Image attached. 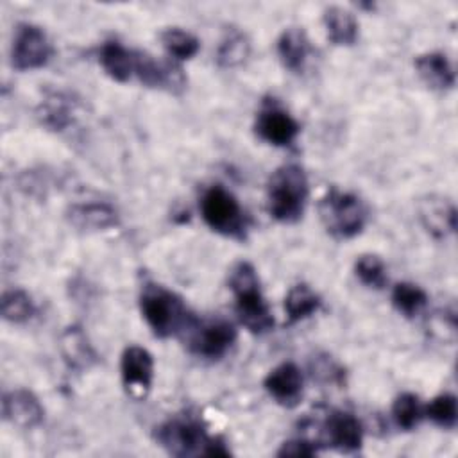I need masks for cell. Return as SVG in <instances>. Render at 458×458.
Here are the masks:
<instances>
[{
	"instance_id": "obj_1",
	"label": "cell",
	"mask_w": 458,
	"mask_h": 458,
	"mask_svg": "<svg viewBox=\"0 0 458 458\" xmlns=\"http://www.w3.org/2000/svg\"><path fill=\"white\" fill-rule=\"evenodd\" d=\"M154 438L172 456H229L231 451L220 437H211L200 420L174 417L159 424Z\"/></svg>"
},
{
	"instance_id": "obj_2",
	"label": "cell",
	"mask_w": 458,
	"mask_h": 458,
	"mask_svg": "<svg viewBox=\"0 0 458 458\" xmlns=\"http://www.w3.org/2000/svg\"><path fill=\"white\" fill-rule=\"evenodd\" d=\"M229 290L234 295L238 320L254 335L268 333L274 327V317L259 286V277L252 263L238 261L229 274Z\"/></svg>"
},
{
	"instance_id": "obj_3",
	"label": "cell",
	"mask_w": 458,
	"mask_h": 458,
	"mask_svg": "<svg viewBox=\"0 0 458 458\" xmlns=\"http://www.w3.org/2000/svg\"><path fill=\"white\" fill-rule=\"evenodd\" d=\"M308 177L299 165H283L268 179L267 209L281 224H295L302 218L308 202Z\"/></svg>"
},
{
	"instance_id": "obj_4",
	"label": "cell",
	"mask_w": 458,
	"mask_h": 458,
	"mask_svg": "<svg viewBox=\"0 0 458 458\" xmlns=\"http://www.w3.org/2000/svg\"><path fill=\"white\" fill-rule=\"evenodd\" d=\"M140 310L147 326L159 338L179 335L195 320L177 293L156 283H147L143 286Z\"/></svg>"
},
{
	"instance_id": "obj_5",
	"label": "cell",
	"mask_w": 458,
	"mask_h": 458,
	"mask_svg": "<svg viewBox=\"0 0 458 458\" xmlns=\"http://www.w3.org/2000/svg\"><path fill=\"white\" fill-rule=\"evenodd\" d=\"M318 213L327 233L340 240L358 236L365 229L369 216L367 206L358 195L338 188H331L320 199Z\"/></svg>"
},
{
	"instance_id": "obj_6",
	"label": "cell",
	"mask_w": 458,
	"mask_h": 458,
	"mask_svg": "<svg viewBox=\"0 0 458 458\" xmlns=\"http://www.w3.org/2000/svg\"><path fill=\"white\" fill-rule=\"evenodd\" d=\"M200 215L206 225L227 238L243 240L247 234V216L238 199L224 186H209L200 199Z\"/></svg>"
},
{
	"instance_id": "obj_7",
	"label": "cell",
	"mask_w": 458,
	"mask_h": 458,
	"mask_svg": "<svg viewBox=\"0 0 458 458\" xmlns=\"http://www.w3.org/2000/svg\"><path fill=\"white\" fill-rule=\"evenodd\" d=\"M190 333L188 347L190 351L202 360H220L224 358L236 342V329L225 318H209V320H193L186 329Z\"/></svg>"
},
{
	"instance_id": "obj_8",
	"label": "cell",
	"mask_w": 458,
	"mask_h": 458,
	"mask_svg": "<svg viewBox=\"0 0 458 458\" xmlns=\"http://www.w3.org/2000/svg\"><path fill=\"white\" fill-rule=\"evenodd\" d=\"M54 55L47 32L34 23H20L11 47V64L20 72L43 68Z\"/></svg>"
},
{
	"instance_id": "obj_9",
	"label": "cell",
	"mask_w": 458,
	"mask_h": 458,
	"mask_svg": "<svg viewBox=\"0 0 458 458\" xmlns=\"http://www.w3.org/2000/svg\"><path fill=\"white\" fill-rule=\"evenodd\" d=\"M134 77L148 88L181 93L186 88L182 68L175 61L156 59L147 52L134 50Z\"/></svg>"
},
{
	"instance_id": "obj_10",
	"label": "cell",
	"mask_w": 458,
	"mask_h": 458,
	"mask_svg": "<svg viewBox=\"0 0 458 458\" xmlns=\"http://www.w3.org/2000/svg\"><path fill=\"white\" fill-rule=\"evenodd\" d=\"M120 376L125 392L136 399L143 401L154 381V358L140 345H129L123 349L120 358Z\"/></svg>"
},
{
	"instance_id": "obj_11",
	"label": "cell",
	"mask_w": 458,
	"mask_h": 458,
	"mask_svg": "<svg viewBox=\"0 0 458 458\" xmlns=\"http://www.w3.org/2000/svg\"><path fill=\"white\" fill-rule=\"evenodd\" d=\"M254 131L263 141L274 147H288L297 140L301 125L279 104L268 102L258 113Z\"/></svg>"
},
{
	"instance_id": "obj_12",
	"label": "cell",
	"mask_w": 458,
	"mask_h": 458,
	"mask_svg": "<svg viewBox=\"0 0 458 458\" xmlns=\"http://www.w3.org/2000/svg\"><path fill=\"white\" fill-rule=\"evenodd\" d=\"M268 395L284 408H293L302 399L304 376L293 361H284L274 367L263 379Z\"/></svg>"
},
{
	"instance_id": "obj_13",
	"label": "cell",
	"mask_w": 458,
	"mask_h": 458,
	"mask_svg": "<svg viewBox=\"0 0 458 458\" xmlns=\"http://www.w3.org/2000/svg\"><path fill=\"white\" fill-rule=\"evenodd\" d=\"M2 417L20 429H32L45 419L39 399L27 388H14L2 397Z\"/></svg>"
},
{
	"instance_id": "obj_14",
	"label": "cell",
	"mask_w": 458,
	"mask_h": 458,
	"mask_svg": "<svg viewBox=\"0 0 458 458\" xmlns=\"http://www.w3.org/2000/svg\"><path fill=\"white\" fill-rule=\"evenodd\" d=\"M326 442L340 453H356L363 445V426L349 411L335 410L324 422Z\"/></svg>"
},
{
	"instance_id": "obj_15",
	"label": "cell",
	"mask_w": 458,
	"mask_h": 458,
	"mask_svg": "<svg viewBox=\"0 0 458 458\" xmlns=\"http://www.w3.org/2000/svg\"><path fill=\"white\" fill-rule=\"evenodd\" d=\"M419 218L424 229L438 240L447 238L456 231V208L440 195H429L419 202Z\"/></svg>"
},
{
	"instance_id": "obj_16",
	"label": "cell",
	"mask_w": 458,
	"mask_h": 458,
	"mask_svg": "<svg viewBox=\"0 0 458 458\" xmlns=\"http://www.w3.org/2000/svg\"><path fill=\"white\" fill-rule=\"evenodd\" d=\"M68 222L79 231L97 233L118 225V211L107 202H81L66 209Z\"/></svg>"
},
{
	"instance_id": "obj_17",
	"label": "cell",
	"mask_w": 458,
	"mask_h": 458,
	"mask_svg": "<svg viewBox=\"0 0 458 458\" xmlns=\"http://www.w3.org/2000/svg\"><path fill=\"white\" fill-rule=\"evenodd\" d=\"M59 351L64 363L77 372H84L98 361V356L81 326H70L63 331L59 338Z\"/></svg>"
},
{
	"instance_id": "obj_18",
	"label": "cell",
	"mask_w": 458,
	"mask_h": 458,
	"mask_svg": "<svg viewBox=\"0 0 458 458\" xmlns=\"http://www.w3.org/2000/svg\"><path fill=\"white\" fill-rule=\"evenodd\" d=\"M415 70L419 77L437 91L453 89L456 82L454 66L444 52H426L417 55Z\"/></svg>"
},
{
	"instance_id": "obj_19",
	"label": "cell",
	"mask_w": 458,
	"mask_h": 458,
	"mask_svg": "<svg viewBox=\"0 0 458 458\" xmlns=\"http://www.w3.org/2000/svg\"><path fill=\"white\" fill-rule=\"evenodd\" d=\"M277 55L284 68L293 73H301L306 68V63L311 54V45L306 32L301 27L284 29L276 43Z\"/></svg>"
},
{
	"instance_id": "obj_20",
	"label": "cell",
	"mask_w": 458,
	"mask_h": 458,
	"mask_svg": "<svg viewBox=\"0 0 458 458\" xmlns=\"http://www.w3.org/2000/svg\"><path fill=\"white\" fill-rule=\"evenodd\" d=\"M98 63L116 82H127L134 77V50H129L120 41H106L98 50Z\"/></svg>"
},
{
	"instance_id": "obj_21",
	"label": "cell",
	"mask_w": 458,
	"mask_h": 458,
	"mask_svg": "<svg viewBox=\"0 0 458 458\" xmlns=\"http://www.w3.org/2000/svg\"><path fill=\"white\" fill-rule=\"evenodd\" d=\"M327 39L338 47L354 45L358 39V21L354 14L344 7L331 5L322 14Z\"/></svg>"
},
{
	"instance_id": "obj_22",
	"label": "cell",
	"mask_w": 458,
	"mask_h": 458,
	"mask_svg": "<svg viewBox=\"0 0 458 458\" xmlns=\"http://www.w3.org/2000/svg\"><path fill=\"white\" fill-rule=\"evenodd\" d=\"M75 102L70 95L54 91L38 107V118L52 131H64L73 123Z\"/></svg>"
},
{
	"instance_id": "obj_23",
	"label": "cell",
	"mask_w": 458,
	"mask_h": 458,
	"mask_svg": "<svg viewBox=\"0 0 458 458\" xmlns=\"http://www.w3.org/2000/svg\"><path fill=\"white\" fill-rule=\"evenodd\" d=\"M322 306V299L317 292H313L308 284L301 283L288 290L284 297V311L288 324L301 322L311 315H315Z\"/></svg>"
},
{
	"instance_id": "obj_24",
	"label": "cell",
	"mask_w": 458,
	"mask_h": 458,
	"mask_svg": "<svg viewBox=\"0 0 458 458\" xmlns=\"http://www.w3.org/2000/svg\"><path fill=\"white\" fill-rule=\"evenodd\" d=\"M250 54V43L245 32L231 27L225 30L218 48H216V63L222 68H234L247 61Z\"/></svg>"
},
{
	"instance_id": "obj_25",
	"label": "cell",
	"mask_w": 458,
	"mask_h": 458,
	"mask_svg": "<svg viewBox=\"0 0 458 458\" xmlns=\"http://www.w3.org/2000/svg\"><path fill=\"white\" fill-rule=\"evenodd\" d=\"M428 304V293L413 283H397L392 290V306L406 318L417 317Z\"/></svg>"
},
{
	"instance_id": "obj_26",
	"label": "cell",
	"mask_w": 458,
	"mask_h": 458,
	"mask_svg": "<svg viewBox=\"0 0 458 458\" xmlns=\"http://www.w3.org/2000/svg\"><path fill=\"white\" fill-rule=\"evenodd\" d=\"M161 43H163L166 54L177 61L191 59L200 48L199 38L181 27L165 29L161 32Z\"/></svg>"
},
{
	"instance_id": "obj_27",
	"label": "cell",
	"mask_w": 458,
	"mask_h": 458,
	"mask_svg": "<svg viewBox=\"0 0 458 458\" xmlns=\"http://www.w3.org/2000/svg\"><path fill=\"white\" fill-rule=\"evenodd\" d=\"M36 313L32 297L21 288L5 290L2 295V317L11 324L29 322Z\"/></svg>"
},
{
	"instance_id": "obj_28",
	"label": "cell",
	"mask_w": 458,
	"mask_h": 458,
	"mask_svg": "<svg viewBox=\"0 0 458 458\" xmlns=\"http://www.w3.org/2000/svg\"><path fill=\"white\" fill-rule=\"evenodd\" d=\"M424 417V408L419 397L411 392H404L394 399L392 404V419L397 428L403 431H411L419 426Z\"/></svg>"
},
{
	"instance_id": "obj_29",
	"label": "cell",
	"mask_w": 458,
	"mask_h": 458,
	"mask_svg": "<svg viewBox=\"0 0 458 458\" xmlns=\"http://www.w3.org/2000/svg\"><path fill=\"white\" fill-rule=\"evenodd\" d=\"M354 274L356 277L367 286L374 290H381L388 283L386 265L376 254H361L354 261Z\"/></svg>"
},
{
	"instance_id": "obj_30",
	"label": "cell",
	"mask_w": 458,
	"mask_h": 458,
	"mask_svg": "<svg viewBox=\"0 0 458 458\" xmlns=\"http://www.w3.org/2000/svg\"><path fill=\"white\" fill-rule=\"evenodd\" d=\"M424 415L442 429H453L458 420V401L453 394L444 392L431 399L424 408Z\"/></svg>"
},
{
	"instance_id": "obj_31",
	"label": "cell",
	"mask_w": 458,
	"mask_h": 458,
	"mask_svg": "<svg viewBox=\"0 0 458 458\" xmlns=\"http://www.w3.org/2000/svg\"><path fill=\"white\" fill-rule=\"evenodd\" d=\"M320 444L306 440V438H292L281 444L277 449V456H286V458H304V456H315L318 453Z\"/></svg>"
},
{
	"instance_id": "obj_32",
	"label": "cell",
	"mask_w": 458,
	"mask_h": 458,
	"mask_svg": "<svg viewBox=\"0 0 458 458\" xmlns=\"http://www.w3.org/2000/svg\"><path fill=\"white\" fill-rule=\"evenodd\" d=\"M313 372H318L317 377L329 381V383H342L344 379V370L331 360V356H322L317 358V361L311 365Z\"/></svg>"
}]
</instances>
